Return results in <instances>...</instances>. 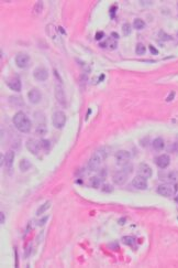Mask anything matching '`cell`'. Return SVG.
Wrapping results in <instances>:
<instances>
[{"mask_svg": "<svg viewBox=\"0 0 178 268\" xmlns=\"http://www.w3.org/2000/svg\"><path fill=\"white\" fill-rule=\"evenodd\" d=\"M13 125L15 126L19 131L21 133H29L30 130H31V127H32V123L29 118H28V116L24 114L23 112H18L15 116H13Z\"/></svg>", "mask_w": 178, "mask_h": 268, "instance_id": "6da1fadb", "label": "cell"}, {"mask_svg": "<svg viewBox=\"0 0 178 268\" xmlns=\"http://www.w3.org/2000/svg\"><path fill=\"white\" fill-rule=\"evenodd\" d=\"M109 155V151L106 149V148H100L98 149L91 157L89 159L88 161V169L90 171H96L98 168L100 167V164L102 163L104 159L107 158V156Z\"/></svg>", "mask_w": 178, "mask_h": 268, "instance_id": "7a4b0ae2", "label": "cell"}, {"mask_svg": "<svg viewBox=\"0 0 178 268\" xmlns=\"http://www.w3.org/2000/svg\"><path fill=\"white\" fill-rule=\"evenodd\" d=\"M52 123L55 128L62 129L65 126V124H66V115L63 112H60V110L55 112L52 116Z\"/></svg>", "mask_w": 178, "mask_h": 268, "instance_id": "3957f363", "label": "cell"}, {"mask_svg": "<svg viewBox=\"0 0 178 268\" xmlns=\"http://www.w3.org/2000/svg\"><path fill=\"white\" fill-rule=\"evenodd\" d=\"M131 159V153L126 150H119L115 153V161L119 166H126Z\"/></svg>", "mask_w": 178, "mask_h": 268, "instance_id": "277c9868", "label": "cell"}, {"mask_svg": "<svg viewBox=\"0 0 178 268\" xmlns=\"http://www.w3.org/2000/svg\"><path fill=\"white\" fill-rule=\"evenodd\" d=\"M175 191L176 189L170 183H164V184H161L157 188V193L163 196H166V198H170V196L174 195Z\"/></svg>", "mask_w": 178, "mask_h": 268, "instance_id": "5b68a950", "label": "cell"}, {"mask_svg": "<svg viewBox=\"0 0 178 268\" xmlns=\"http://www.w3.org/2000/svg\"><path fill=\"white\" fill-rule=\"evenodd\" d=\"M15 64H17L18 67H20V69H26L30 65V56L26 53H18L15 55Z\"/></svg>", "mask_w": 178, "mask_h": 268, "instance_id": "8992f818", "label": "cell"}, {"mask_svg": "<svg viewBox=\"0 0 178 268\" xmlns=\"http://www.w3.org/2000/svg\"><path fill=\"white\" fill-rule=\"evenodd\" d=\"M128 176H129V173L126 172L125 170H121L113 174L112 180H113V182H115L117 185H122L124 184L126 182V180H128Z\"/></svg>", "mask_w": 178, "mask_h": 268, "instance_id": "52a82bcc", "label": "cell"}, {"mask_svg": "<svg viewBox=\"0 0 178 268\" xmlns=\"http://www.w3.org/2000/svg\"><path fill=\"white\" fill-rule=\"evenodd\" d=\"M41 148L42 147H41L40 141H36L34 139H29L26 141V149L29 150L32 155H37V153L40 152Z\"/></svg>", "mask_w": 178, "mask_h": 268, "instance_id": "ba28073f", "label": "cell"}, {"mask_svg": "<svg viewBox=\"0 0 178 268\" xmlns=\"http://www.w3.org/2000/svg\"><path fill=\"white\" fill-rule=\"evenodd\" d=\"M33 76H34V78L36 81L44 82L49 77V72H47V70L44 69V67H37V69L34 70V72H33Z\"/></svg>", "mask_w": 178, "mask_h": 268, "instance_id": "9c48e42d", "label": "cell"}, {"mask_svg": "<svg viewBox=\"0 0 178 268\" xmlns=\"http://www.w3.org/2000/svg\"><path fill=\"white\" fill-rule=\"evenodd\" d=\"M138 176H141L145 179H149L152 177V169L149 164L141 163L138 167Z\"/></svg>", "mask_w": 178, "mask_h": 268, "instance_id": "30bf717a", "label": "cell"}, {"mask_svg": "<svg viewBox=\"0 0 178 268\" xmlns=\"http://www.w3.org/2000/svg\"><path fill=\"white\" fill-rule=\"evenodd\" d=\"M132 185L138 190H145V189H147V181L146 179L143 178V177L138 176L133 179Z\"/></svg>", "mask_w": 178, "mask_h": 268, "instance_id": "8fae6325", "label": "cell"}, {"mask_svg": "<svg viewBox=\"0 0 178 268\" xmlns=\"http://www.w3.org/2000/svg\"><path fill=\"white\" fill-rule=\"evenodd\" d=\"M55 97L57 99V102L60 105H65V94H64V89L62 84L58 82L56 85H55Z\"/></svg>", "mask_w": 178, "mask_h": 268, "instance_id": "7c38bea8", "label": "cell"}, {"mask_svg": "<svg viewBox=\"0 0 178 268\" xmlns=\"http://www.w3.org/2000/svg\"><path fill=\"white\" fill-rule=\"evenodd\" d=\"M28 97H29V101L31 102L32 104H37V103H40L41 99H42V94H41V92L39 89L33 88L28 93Z\"/></svg>", "mask_w": 178, "mask_h": 268, "instance_id": "4fadbf2b", "label": "cell"}, {"mask_svg": "<svg viewBox=\"0 0 178 268\" xmlns=\"http://www.w3.org/2000/svg\"><path fill=\"white\" fill-rule=\"evenodd\" d=\"M155 162L161 169H165V168L168 167V164L170 162V158L168 155H162V156L157 157L155 159Z\"/></svg>", "mask_w": 178, "mask_h": 268, "instance_id": "5bb4252c", "label": "cell"}, {"mask_svg": "<svg viewBox=\"0 0 178 268\" xmlns=\"http://www.w3.org/2000/svg\"><path fill=\"white\" fill-rule=\"evenodd\" d=\"M7 85L9 86V88L15 91V92H20L21 88H22V85H21V81L18 77L11 78L10 81L7 82Z\"/></svg>", "mask_w": 178, "mask_h": 268, "instance_id": "9a60e30c", "label": "cell"}, {"mask_svg": "<svg viewBox=\"0 0 178 268\" xmlns=\"http://www.w3.org/2000/svg\"><path fill=\"white\" fill-rule=\"evenodd\" d=\"M13 160H15V152L12 150H9L8 152L5 155V166L7 169H10L13 164Z\"/></svg>", "mask_w": 178, "mask_h": 268, "instance_id": "2e32d148", "label": "cell"}, {"mask_svg": "<svg viewBox=\"0 0 178 268\" xmlns=\"http://www.w3.org/2000/svg\"><path fill=\"white\" fill-rule=\"evenodd\" d=\"M102 181H104V178H102V177L96 176L90 179L89 184H90L91 188H94V189H99V188L101 187V184H102Z\"/></svg>", "mask_w": 178, "mask_h": 268, "instance_id": "e0dca14e", "label": "cell"}, {"mask_svg": "<svg viewBox=\"0 0 178 268\" xmlns=\"http://www.w3.org/2000/svg\"><path fill=\"white\" fill-rule=\"evenodd\" d=\"M152 146H153V148H154L155 150L159 151V150H163L164 147H165V141H164L163 138L158 137V138H156V139H154V140H153Z\"/></svg>", "mask_w": 178, "mask_h": 268, "instance_id": "ac0fdd59", "label": "cell"}, {"mask_svg": "<svg viewBox=\"0 0 178 268\" xmlns=\"http://www.w3.org/2000/svg\"><path fill=\"white\" fill-rule=\"evenodd\" d=\"M31 167H32V163L28 159H22L20 161V163H19V168H20V170L22 171V172L28 171Z\"/></svg>", "mask_w": 178, "mask_h": 268, "instance_id": "d6986e66", "label": "cell"}, {"mask_svg": "<svg viewBox=\"0 0 178 268\" xmlns=\"http://www.w3.org/2000/svg\"><path fill=\"white\" fill-rule=\"evenodd\" d=\"M101 46H106V48H108L109 50H115L117 49L118 43H117V40L110 38V39H108V40L106 41V43H101Z\"/></svg>", "mask_w": 178, "mask_h": 268, "instance_id": "ffe728a7", "label": "cell"}, {"mask_svg": "<svg viewBox=\"0 0 178 268\" xmlns=\"http://www.w3.org/2000/svg\"><path fill=\"white\" fill-rule=\"evenodd\" d=\"M50 206H51V202H50V201H47V202H45V203H43V204L41 205L40 208L37 209L36 215H41V214H43L44 212H46V211L49 210Z\"/></svg>", "mask_w": 178, "mask_h": 268, "instance_id": "44dd1931", "label": "cell"}, {"mask_svg": "<svg viewBox=\"0 0 178 268\" xmlns=\"http://www.w3.org/2000/svg\"><path fill=\"white\" fill-rule=\"evenodd\" d=\"M133 27H134L135 30H142L145 28V22L142 19H135L133 21Z\"/></svg>", "mask_w": 178, "mask_h": 268, "instance_id": "7402d4cb", "label": "cell"}, {"mask_svg": "<svg viewBox=\"0 0 178 268\" xmlns=\"http://www.w3.org/2000/svg\"><path fill=\"white\" fill-rule=\"evenodd\" d=\"M10 103L13 105H15V106H23V101H22V98L21 97H17V96H11L10 97Z\"/></svg>", "mask_w": 178, "mask_h": 268, "instance_id": "603a6c76", "label": "cell"}, {"mask_svg": "<svg viewBox=\"0 0 178 268\" xmlns=\"http://www.w3.org/2000/svg\"><path fill=\"white\" fill-rule=\"evenodd\" d=\"M46 131H47V129H46V126L43 124H41L37 126L36 128V134L39 136H44L46 134Z\"/></svg>", "mask_w": 178, "mask_h": 268, "instance_id": "cb8c5ba5", "label": "cell"}, {"mask_svg": "<svg viewBox=\"0 0 178 268\" xmlns=\"http://www.w3.org/2000/svg\"><path fill=\"white\" fill-rule=\"evenodd\" d=\"M145 51H146V49H145V46L143 45L142 43H138L136 44V48H135V52H136V54L139 55H142L145 53Z\"/></svg>", "mask_w": 178, "mask_h": 268, "instance_id": "d4e9b609", "label": "cell"}, {"mask_svg": "<svg viewBox=\"0 0 178 268\" xmlns=\"http://www.w3.org/2000/svg\"><path fill=\"white\" fill-rule=\"evenodd\" d=\"M42 9H43V2L42 1H37L36 3H35V6H34V13L35 15H40L41 12H42Z\"/></svg>", "mask_w": 178, "mask_h": 268, "instance_id": "484cf974", "label": "cell"}, {"mask_svg": "<svg viewBox=\"0 0 178 268\" xmlns=\"http://www.w3.org/2000/svg\"><path fill=\"white\" fill-rule=\"evenodd\" d=\"M122 242H123V244H125V245L132 246L133 244H134V238H133L132 236H125L122 238Z\"/></svg>", "mask_w": 178, "mask_h": 268, "instance_id": "4316f807", "label": "cell"}, {"mask_svg": "<svg viewBox=\"0 0 178 268\" xmlns=\"http://www.w3.org/2000/svg\"><path fill=\"white\" fill-rule=\"evenodd\" d=\"M41 147H42V149L44 150H50V148H51V142H50V140H45V139H42L41 140Z\"/></svg>", "mask_w": 178, "mask_h": 268, "instance_id": "83f0119b", "label": "cell"}, {"mask_svg": "<svg viewBox=\"0 0 178 268\" xmlns=\"http://www.w3.org/2000/svg\"><path fill=\"white\" fill-rule=\"evenodd\" d=\"M122 32H123L124 35H129L131 33V26L129 23H125V24L122 26Z\"/></svg>", "mask_w": 178, "mask_h": 268, "instance_id": "f1b7e54d", "label": "cell"}, {"mask_svg": "<svg viewBox=\"0 0 178 268\" xmlns=\"http://www.w3.org/2000/svg\"><path fill=\"white\" fill-rule=\"evenodd\" d=\"M158 35H159V38H161L162 40H164V41L172 40V37H170V35H168V34H166V33H165V32H163V31L159 32V33H158Z\"/></svg>", "mask_w": 178, "mask_h": 268, "instance_id": "f546056e", "label": "cell"}, {"mask_svg": "<svg viewBox=\"0 0 178 268\" xmlns=\"http://www.w3.org/2000/svg\"><path fill=\"white\" fill-rule=\"evenodd\" d=\"M102 191L106 192V193H111L112 191H113V187L110 184H104L102 185Z\"/></svg>", "mask_w": 178, "mask_h": 268, "instance_id": "4dcf8cb0", "label": "cell"}, {"mask_svg": "<svg viewBox=\"0 0 178 268\" xmlns=\"http://www.w3.org/2000/svg\"><path fill=\"white\" fill-rule=\"evenodd\" d=\"M47 219H49V216H44L43 219L40 220V222H37V225H39V226H42V225H44L46 223V221H47Z\"/></svg>", "mask_w": 178, "mask_h": 268, "instance_id": "1f68e13d", "label": "cell"}, {"mask_svg": "<svg viewBox=\"0 0 178 268\" xmlns=\"http://www.w3.org/2000/svg\"><path fill=\"white\" fill-rule=\"evenodd\" d=\"M149 51H151V53H152V54H154V55L158 54V51L153 45H149Z\"/></svg>", "mask_w": 178, "mask_h": 268, "instance_id": "d6a6232c", "label": "cell"}, {"mask_svg": "<svg viewBox=\"0 0 178 268\" xmlns=\"http://www.w3.org/2000/svg\"><path fill=\"white\" fill-rule=\"evenodd\" d=\"M102 38H104V32H97L96 33V39L97 40H101Z\"/></svg>", "mask_w": 178, "mask_h": 268, "instance_id": "836d02e7", "label": "cell"}, {"mask_svg": "<svg viewBox=\"0 0 178 268\" xmlns=\"http://www.w3.org/2000/svg\"><path fill=\"white\" fill-rule=\"evenodd\" d=\"M174 96H175V92H172V93H170V95H168V97H167L166 101H167V102L173 101V98H174Z\"/></svg>", "mask_w": 178, "mask_h": 268, "instance_id": "e575fe53", "label": "cell"}, {"mask_svg": "<svg viewBox=\"0 0 178 268\" xmlns=\"http://www.w3.org/2000/svg\"><path fill=\"white\" fill-rule=\"evenodd\" d=\"M0 223H1V224L5 223V214H3L2 212L0 213Z\"/></svg>", "mask_w": 178, "mask_h": 268, "instance_id": "d590c367", "label": "cell"}, {"mask_svg": "<svg viewBox=\"0 0 178 268\" xmlns=\"http://www.w3.org/2000/svg\"><path fill=\"white\" fill-rule=\"evenodd\" d=\"M111 37H112V39H115V40H118L119 39V34L118 33H115V32H112Z\"/></svg>", "mask_w": 178, "mask_h": 268, "instance_id": "8d00e7d4", "label": "cell"}, {"mask_svg": "<svg viewBox=\"0 0 178 268\" xmlns=\"http://www.w3.org/2000/svg\"><path fill=\"white\" fill-rule=\"evenodd\" d=\"M124 221H125V219H121V220H120V222H119V223H120V224H123Z\"/></svg>", "mask_w": 178, "mask_h": 268, "instance_id": "74e56055", "label": "cell"}, {"mask_svg": "<svg viewBox=\"0 0 178 268\" xmlns=\"http://www.w3.org/2000/svg\"><path fill=\"white\" fill-rule=\"evenodd\" d=\"M176 202H177V203H178V195L176 196Z\"/></svg>", "mask_w": 178, "mask_h": 268, "instance_id": "f35d334b", "label": "cell"}]
</instances>
